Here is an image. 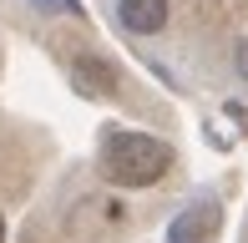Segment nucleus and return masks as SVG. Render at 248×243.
<instances>
[{
  "instance_id": "obj_1",
  "label": "nucleus",
  "mask_w": 248,
  "mask_h": 243,
  "mask_svg": "<svg viewBox=\"0 0 248 243\" xmlns=\"http://www.w3.org/2000/svg\"><path fill=\"white\" fill-rule=\"evenodd\" d=\"M177 152L172 142L152 137V132H132V127H111L101 137V152H96V172L101 182L122 187V193H137V187H152L172 172Z\"/></svg>"
},
{
  "instance_id": "obj_2",
  "label": "nucleus",
  "mask_w": 248,
  "mask_h": 243,
  "mask_svg": "<svg viewBox=\"0 0 248 243\" xmlns=\"http://www.w3.org/2000/svg\"><path fill=\"white\" fill-rule=\"evenodd\" d=\"M66 76H71V86L81 96H92V102H111V96H122L117 61L96 56V51H71V56H66Z\"/></svg>"
},
{
  "instance_id": "obj_3",
  "label": "nucleus",
  "mask_w": 248,
  "mask_h": 243,
  "mask_svg": "<svg viewBox=\"0 0 248 243\" xmlns=\"http://www.w3.org/2000/svg\"><path fill=\"white\" fill-rule=\"evenodd\" d=\"M223 228V208L213 203V197H198V203H187L183 213L167 223V243H213Z\"/></svg>"
},
{
  "instance_id": "obj_4",
  "label": "nucleus",
  "mask_w": 248,
  "mask_h": 243,
  "mask_svg": "<svg viewBox=\"0 0 248 243\" xmlns=\"http://www.w3.org/2000/svg\"><path fill=\"white\" fill-rule=\"evenodd\" d=\"M172 15V0H117V26L127 36H157Z\"/></svg>"
},
{
  "instance_id": "obj_5",
  "label": "nucleus",
  "mask_w": 248,
  "mask_h": 243,
  "mask_svg": "<svg viewBox=\"0 0 248 243\" xmlns=\"http://www.w3.org/2000/svg\"><path fill=\"white\" fill-rule=\"evenodd\" d=\"M36 10H51V15H71V20H81V5L76 0H31Z\"/></svg>"
},
{
  "instance_id": "obj_6",
  "label": "nucleus",
  "mask_w": 248,
  "mask_h": 243,
  "mask_svg": "<svg viewBox=\"0 0 248 243\" xmlns=\"http://www.w3.org/2000/svg\"><path fill=\"white\" fill-rule=\"evenodd\" d=\"M233 61H238V76H243V81H248V36L238 41V46H233Z\"/></svg>"
},
{
  "instance_id": "obj_7",
  "label": "nucleus",
  "mask_w": 248,
  "mask_h": 243,
  "mask_svg": "<svg viewBox=\"0 0 248 243\" xmlns=\"http://www.w3.org/2000/svg\"><path fill=\"white\" fill-rule=\"evenodd\" d=\"M0 243H5V213H0Z\"/></svg>"
}]
</instances>
